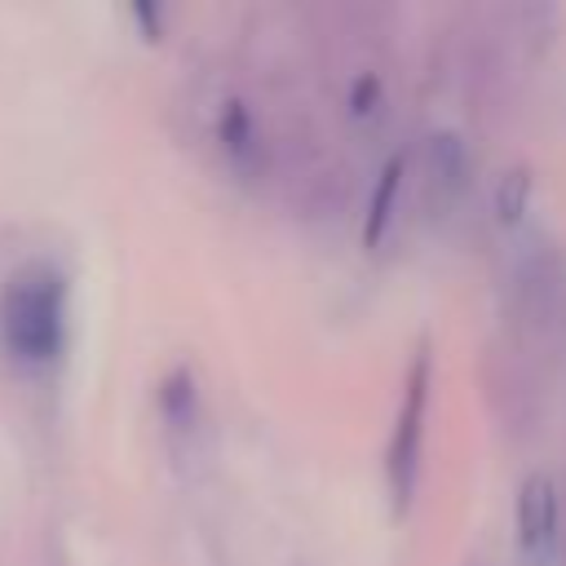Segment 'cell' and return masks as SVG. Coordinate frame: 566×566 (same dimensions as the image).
<instances>
[{
  "instance_id": "3957f363",
  "label": "cell",
  "mask_w": 566,
  "mask_h": 566,
  "mask_svg": "<svg viewBox=\"0 0 566 566\" xmlns=\"http://www.w3.org/2000/svg\"><path fill=\"white\" fill-rule=\"evenodd\" d=\"M517 544L531 566H544L557 544V486L548 473H531L517 491Z\"/></svg>"
},
{
  "instance_id": "277c9868",
  "label": "cell",
  "mask_w": 566,
  "mask_h": 566,
  "mask_svg": "<svg viewBox=\"0 0 566 566\" xmlns=\"http://www.w3.org/2000/svg\"><path fill=\"white\" fill-rule=\"evenodd\" d=\"M398 186H402V155L385 164V172H380V181H376V190H371V208H367V243L380 239V230H385V221H389V212H394Z\"/></svg>"
},
{
  "instance_id": "7a4b0ae2",
  "label": "cell",
  "mask_w": 566,
  "mask_h": 566,
  "mask_svg": "<svg viewBox=\"0 0 566 566\" xmlns=\"http://www.w3.org/2000/svg\"><path fill=\"white\" fill-rule=\"evenodd\" d=\"M424 398H429V354L420 349L411 371H407V394H402V407H398V429H394L389 455H385V473H389V486H394L398 504H407L411 491H416L420 433H424Z\"/></svg>"
},
{
  "instance_id": "8992f818",
  "label": "cell",
  "mask_w": 566,
  "mask_h": 566,
  "mask_svg": "<svg viewBox=\"0 0 566 566\" xmlns=\"http://www.w3.org/2000/svg\"><path fill=\"white\" fill-rule=\"evenodd\" d=\"M526 172H509L504 177V186H500V212H504V221H513L517 212H522V203H526Z\"/></svg>"
},
{
  "instance_id": "5b68a950",
  "label": "cell",
  "mask_w": 566,
  "mask_h": 566,
  "mask_svg": "<svg viewBox=\"0 0 566 566\" xmlns=\"http://www.w3.org/2000/svg\"><path fill=\"white\" fill-rule=\"evenodd\" d=\"M221 142H226V150H230L239 164H248V155L256 150V128H252L248 106L234 102V106L221 115Z\"/></svg>"
},
{
  "instance_id": "52a82bcc",
  "label": "cell",
  "mask_w": 566,
  "mask_h": 566,
  "mask_svg": "<svg viewBox=\"0 0 566 566\" xmlns=\"http://www.w3.org/2000/svg\"><path fill=\"white\" fill-rule=\"evenodd\" d=\"M349 102H354V111H371V102H376V80H358L354 93H349Z\"/></svg>"
},
{
  "instance_id": "6da1fadb",
  "label": "cell",
  "mask_w": 566,
  "mask_h": 566,
  "mask_svg": "<svg viewBox=\"0 0 566 566\" xmlns=\"http://www.w3.org/2000/svg\"><path fill=\"white\" fill-rule=\"evenodd\" d=\"M62 336H66V279L44 261L13 270L0 292L4 349L27 367H44L57 358Z\"/></svg>"
}]
</instances>
